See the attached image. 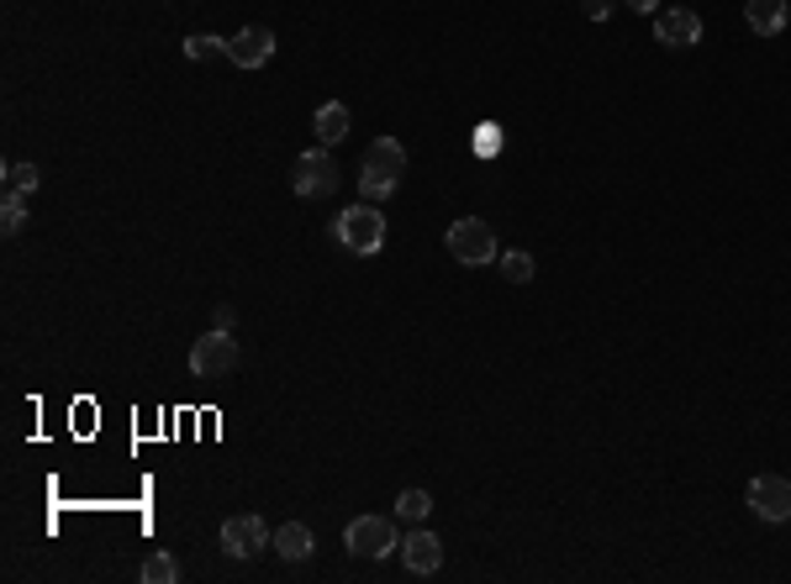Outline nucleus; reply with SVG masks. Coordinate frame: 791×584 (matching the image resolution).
<instances>
[{
  "label": "nucleus",
  "mask_w": 791,
  "mask_h": 584,
  "mask_svg": "<svg viewBox=\"0 0 791 584\" xmlns=\"http://www.w3.org/2000/svg\"><path fill=\"white\" fill-rule=\"evenodd\" d=\"M332 238H338V248H343V253L370 259V253H380V242H386V217L374 211V200H359V206H349V211H338V221H332Z\"/></svg>",
  "instance_id": "nucleus-2"
},
{
  "label": "nucleus",
  "mask_w": 791,
  "mask_h": 584,
  "mask_svg": "<svg viewBox=\"0 0 791 584\" xmlns=\"http://www.w3.org/2000/svg\"><path fill=\"white\" fill-rule=\"evenodd\" d=\"M617 11V0H581V17H592V22H607Z\"/></svg>",
  "instance_id": "nucleus-22"
},
{
  "label": "nucleus",
  "mask_w": 791,
  "mask_h": 584,
  "mask_svg": "<svg viewBox=\"0 0 791 584\" xmlns=\"http://www.w3.org/2000/svg\"><path fill=\"white\" fill-rule=\"evenodd\" d=\"M290 190L301 195V200H328L338 190V164H332L328 148H307L296 158V169H290Z\"/></svg>",
  "instance_id": "nucleus-5"
},
{
  "label": "nucleus",
  "mask_w": 791,
  "mask_h": 584,
  "mask_svg": "<svg viewBox=\"0 0 791 584\" xmlns=\"http://www.w3.org/2000/svg\"><path fill=\"white\" fill-rule=\"evenodd\" d=\"M655 43L697 48L702 43V17H697L691 6H665V11H655Z\"/></svg>",
  "instance_id": "nucleus-9"
},
{
  "label": "nucleus",
  "mask_w": 791,
  "mask_h": 584,
  "mask_svg": "<svg viewBox=\"0 0 791 584\" xmlns=\"http://www.w3.org/2000/svg\"><path fill=\"white\" fill-rule=\"evenodd\" d=\"M143 580H148V584H175L179 580V563L170 559V553H154V559L143 563Z\"/></svg>",
  "instance_id": "nucleus-19"
},
{
  "label": "nucleus",
  "mask_w": 791,
  "mask_h": 584,
  "mask_svg": "<svg viewBox=\"0 0 791 584\" xmlns=\"http://www.w3.org/2000/svg\"><path fill=\"white\" fill-rule=\"evenodd\" d=\"M475 153H485V158L502 153V127H496V122H481V132H475Z\"/></svg>",
  "instance_id": "nucleus-21"
},
{
  "label": "nucleus",
  "mask_w": 791,
  "mask_h": 584,
  "mask_svg": "<svg viewBox=\"0 0 791 584\" xmlns=\"http://www.w3.org/2000/svg\"><path fill=\"white\" fill-rule=\"evenodd\" d=\"M185 59H191V64L227 59V38H217V32H196V38H185Z\"/></svg>",
  "instance_id": "nucleus-16"
},
{
  "label": "nucleus",
  "mask_w": 791,
  "mask_h": 584,
  "mask_svg": "<svg viewBox=\"0 0 791 584\" xmlns=\"http://www.w3.org/2000/svg\"><path fill=\"white\" fill-rule=\"evenodd\" d=\"M238 358H243L238 337L217 326V332L196 337V347H191V374H196V379H227V374L238 368Z\"/></svg>",
  "instance_id": "nucleus-4"
},
{
  "label": "nucleus",
  "mask_w": 791,
  "mask_h": 584,
  "mask_svg": "<svg viewBox=\"0 0 791 584\" xmlns=\"http://www.w3.org/2000/svg\"><path fill=\"white\" fill-rule=\"evenodd\" d=\"M502 274L506 284H527L533 280V259H527L523 248H512V253H502Z\"/></svg>",
  "instance_id": "nucleus-20"
},
{
  "label": "nucleus",
  "mask_w": 791,
  "mask_h": 584,
  "mask_svg": "<svg viewBox=\"0 0 791 584\" xmlns=\"http://www.w3.org/2000/svg\"><path fill=\"white\" fill-rule=\"evenodd\" d=\"M38 185H43V169L38 164H6V190H22V195H38Z\"/></svg>",
  "instance_id": "nucleus-18"
},
{
  "label": "nucleus",
  "mask_w": 791,
  "mask_h": 584,
  "mask_svg": "<svg viewBox=\"0 0 791 584\" xmlns=\"http://www.w3.org/2000/svg\"><path fill=\"white\" fill-rule=\"evenodd\" d=\"M349 106L343 101H328V106H317V116H311V127H317V137H322V148H332V143H343L349 137Z\"/></svg>",
  "instance_id": "nucleus-14"
},
{
  "label": "nucleus",
  "mask_w": 791,
  "mask_h": 584,
  "mask_svg": "<svg viewBox=\"0 0 791 584\" xmlns=\"http://www.w3.org/2000/svg\"><path fill=\"white\" fill-rule=\"evenodd\" d=\"M401 563H407V574L428 580V574H439V569H443V542L433 538L428 526H412V532H407V542H401Z\"/></svg>",
  "instance_id": "nucleus-11"
},
{
  "label": "nucleus",
  "mask_w": 791,
  "mask_h": 584,
  "mask_svg": "<svg viewBox=\"0 0 791 584\" xmlns=\"http://www.w3.org/2000/svg\"><path fill=\"white\" fill-rule=\"evenodd\" d=\"M227 59L238 69H264L275 59V32H269V27H243V32H233V38H227Z\"/></svg>",
  "instance_id": "nucleus-10"
},
{
  "label": "nucleus",
  "mask_w": 791,
  "mask_h": 584,
  "mask_svg": "<svg viewBox=\"0 0 791 584\" xmlns=\"http://www.w3.org/2000/svg\"><path fill=\"white\" fill-rule=\"evenodd\" d=\"M428 511H433V496H428V490H401V496H396V517L407 521V526H422Z\"/></svg>",
  "instance_id": "nucleus-15"
},
{
  "label": "nucleus",
  "mask_w": 791,
  "mask_h": 584,
  "mask_svg": "<svg viewBox=\"0 0 791 584\" xmlns=\"http://www.w3.org/2000/svg\"><path fill=\"white\" fill-rule=\"evenodd\" d=\"M27 200H32V195H22V190H6V200H0V232H6V238H17V232H22V221H27Z\"/></svg>",
  "instance_id": "nucleus-17"
},
{
  "label": "nucleus",
  "mask_w": 791,
  "mask_h": 584,
  "mask_svg": "<svg viewBox=\"0 0 791 584\" xmlns=\"http://www.w3.org/2000/svg\"><path fill=\"white\" fill-rule=\"evenodd\" d=\"M269 548H275L286 563H307L311 548H317V538H311L307 521H286V526H275V542H269Z\"/></svg>",
  "instance_id": "nucleus-12"
},
{
  "label": "nucleus",
  "mask_w": 791,
  "mask_h": 584,
  "mask_svg": "<svg viewBox=\"0 0 791 584\" xmlns=\"http://www.w3.org/2000/svg\"><path fill=\"white\" fill-rule=\"evenodd\" d=\"M749 511L760 521H791V479L781 474H760V479H749Z\"/></svg>",
  "instance_id": "nucleus-7"
},
{
  "label": "nucleus",
  "mask_w": 791,
  "mask_h": 584,
  "mask_svg": "<svg viewBox=\"0 0 791 584\" xmlns=\"http://www.w3.org/2000/svg\"><path fill=\"white\" fill-rule=\"evenodd\" d=\"M744 22L760 38H781L787 32V0H744Z\"/></svg>",
  "instance_id": "nucleus-13"
},
{
  "label": "nucleus",
  "mask_w": 791,
  "mask_h": 584,
  "mask_svg": "<svg viewBox=\"0 0 791 584\" xmlns=\"http://www.w3.org/2000/svg\"><path fill=\"white\" fill-rule=\"evenodd\" d=\"M628 11H638V17H655L659 0H628Z\"/></svg>",
  "instance_id": "nucleus-23"
},
{
  "label": "nucleus",
  "mask_w": 791,
  "mask_h": 584,
  "mask_svg": "<svg viewBox=\"0 0 791 584\" xmlns=\"http://www.w3.org/2000/svg\"><path fill=\"white\" fill-rule=\"evenodd\" d=\"M401 174H407V148L396 143V137H374L370 148H364V169H359V195L364 200H391L401 190Z\"/></svg>",
  "instance_id": "nucleus-1"
},
{
  "label": "nucleus",
  "mask_w": 791,
  "mask_h": 584,
  "mask_svg": "<svg viewBox=\"0 0 791 584\" xmlns=\"http://www.w3.org/2000/svg\"><path fill=\"white\" fill-rule=\"evenodd\" d=\"M269 542H275V532L264 526V517H227L222 521V548H227L233 559H259Z\"/></svg>",
  "instance_id": "nucleus-8"
},
{
  "label": "nucleus",
  "mask_w": 791,
  "mask_h": 584,
  "mask_svg": "<svg viewBox=\"0 0 791 584\" xmlns=\"http://www.w3.org/2000/svg\"><path fill=\"white\" fill-rule=\"evenodd\" d=\"M443 248L464 263V269H481V263H496L502 259V248H496V232H491V221L481 217H460L449 232H443Z\"/></svg>",
  "instance_id": "nucleus-3"
},
{
  "label": "nucleus",
  "mask_w": 791,
  "mask_h": 584,
  "mask_svg": "<svg viewBox=\"0 0 791 584\" xmlns=\"http://www.w3.org/2000/svg\"><path fill=\"white\" fill-rule=\"evenodd\" d=\"M343 542H349L353 559H391L396 548H401V538H396V526L386 517H353Z\"/></svg>",
  "instance_id": "nucleus-6"
}]
</instances>
